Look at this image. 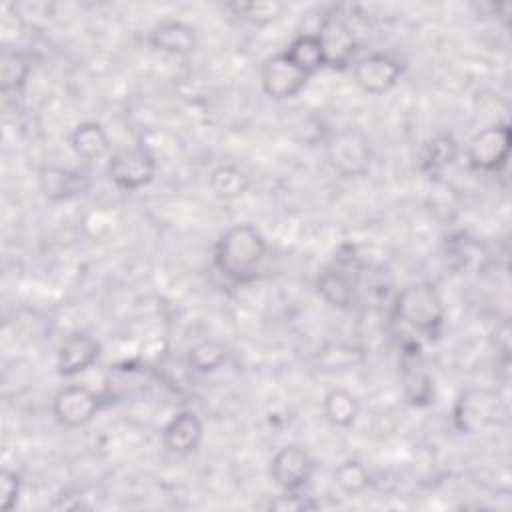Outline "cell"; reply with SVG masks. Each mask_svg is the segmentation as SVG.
I'll return each mask as SVG.
<instances>
[{"mask_svg": "<svg viewBox=\"0 0 512 512\" xmlns=\"http://www.w3.org/2000/svg\"><path fill=\"white\" fill-rule=\"evenodd\" d=\"M266 250V240L256 226L234 224L218 238L214 262L232 282H248L256 276Z\"/></svg>", "mask_w": 512, "mask_h": 512, "instance_id": "cell-1", "label": "cell"}, {"mask_svg": "<svg viewBox=\"0 0 512 512\" xmlns=\"http://www.w3.org/2000/svg\"><path fill=\"white\" fill-rule=\"evenodd\" d=\"M394 316L416 334L436 338L444 326V302L432 282L404 286L394 300Z\"/></svg>", "mask_w": 512, "mask_h": 512, "instance_id": "cell-2", "label": "cell"}, {"mask_svg": "<svg viewBox=\"0 0 512 512\" xmlns=\"http://www.w3.org/2000/svg\"><path fill=\"white\" fill-rule=\"evenodd\" d=\"M506 420V402L496 390L466 388L452 408V422L462 434H482Z\"/></svg>", "mask_w": 512, "mask_h": 512, "instance_id": "cell-3", "label": "cell"}, {"mask_svg": "<svg viewBox=\"0 0 512 512\" xmlns=\"http://www.w3.org/2000/svg\"><path fill=\"white\" fill-rule=\"evenodd\" d=\"M328 164L342 178H362L372 168V142L368 134L358 126H346L338 130L326 146Z\"/></svg>", "mask_w": 512, "mask_h": 512, "instance_id": "cell-4", "label": "cell"}, {"mask_svg": "<svg viewBox=\"0 0 512 512\" xmlns=\"http://www.w3.org/2000/svg\"><path fill=\"white\" fill-rule=\"evenodd\" d=\"M512 130L508 122H496L476 132L466 148L468 162L474 170L500 172L508 164Z\"/></svg>", "mask_w": 512, "mask_h": 512, "instance_id": "cell-5", "label": "cell"}, {"mask_svg": "<svg viewBox=\"0 0 512 512\" xmlns=\"http://www.w3.org/2000/svg\"><path fill=\"white\" fill-rule=\"evenodd\" d=\"M106 174L120 190H138L154 180L156 156L146 146H134L114 152L108 158Z\"/></svg>", "mask_w": 512, "mask_h": 512, "instance_id": "cell-6", "label": "cell"}, {"mask_svg": "<svg viewBox=\"0 0 512 512\" xmlns=\"http://www.w3.org/2000/svg\"><path fill=\"white\" fill-rule=\"evenodd\" d=\"M102 406L100 396L86 386H64L52 398V416L66 428H80L94 420Z\"/></svg>", "mask_w": 512, "mask_h": 512, "instance_id": "cell-7", "label": "cell"}, {"mask_svg": "<svg viewBox=\"0 0 512 512\" xmlns=\"http://www.w3.org/2000/svg\"><path fill=\"white\" fill-rule=\"evenodd\" d=\"M308 74H304L284 52L268 56L260 68L262 90L272 100H288L298 96L308 84Z\"/></svg>", "mask_w": 512, "mask_h": 512, "instance_id": "cell-8", "label": "cell"}, {"mask_svg": "<svg viewBox=\"0 0 512 512\" xmlns=\"http://www.w3.org/2000/svg\"><path fill=\"white\" fill-rule=\"evenodd\" d=\"M268 472L280 490L294 492L310 480L314 472V460L302 446L286 444L272 456Z\"/></svg>", "mask_w": 512, "mask_h": 512, "instance_id": "cell-9", "label": "cell"}, {"mask_svg": "<svg viewBox=\"0 0 512 512\" xmlns=\"http://www.w3.org/2000/svg\"><path fill=\"white\" fill-rule=\"evenodd\" d=\"M352 74H354L356 86L362 92L378 96V94L390 92L398 84L402 76V66L392 56L374 52L356 60Z\"/></svg>", "mask_w": 512, "mask_h": 512, "instance_id": "cell-10", "label": "cell"}, {"mask_svg": "<svg viewBox=\"0 0 512 512\" xmlns=\"http://www.w3.org/2000/svg\"><path fill=\"white\" fill-rule=\"evenodd\" d=\"M38 190L48 202H64L90 190V178L74 168L44 164L36 174Z\"/></svg>", "mask_w": 512, "mask_h": 512, "instance_id": "cell-11", "label": "cell"}, {"mask_svg": "<svg viewBox=\"0 0 512 512\" xmlns=\"http://www.w3.org/2000/svg\"><path fill=\"white\" fill-rule=\"evenodd\" d=\"M100 356V342L88 332L76 330L68 334L58 346L56 370L64 378L78 376L94 366Z\"/></svg>", "mask_w": 512, "mask_h": 512, "instance_id": "cell-12", "label": "cell"}, {"mask_svg": "<svg viewBox=\"0 0 512 512\" xmlns=\"http://www.w3.org/2000/svg\"><path fill=\"white\" fill-rule=\"evenodd\" d=\"M318 36L322 40L328 66L344 68L352 62V56L356 52V36L352 28L342 20V16L338 14L326 16L322 20Z\"/></svg>", "mask_w": 512, "mask_h": 512, "instance_id": "cell-13", "label": "cell"}, {"mask_svg": "<svg viewBox=\"0 0 512 512\" xmlns=\"http://www.w3.org/2000/svg\"><path fill=\"white\" fill-rule=\"evenodd\" d=\"M204 438V424L200 416L192 410H180L174 414L164 430H162V444L172 454H190L194 452Z\"/></svg>", "mask_w": 512, "mask_h": 512, "instance_id": "cell-14", "label": "cell"}, {"mask_svg": "<svg viewBox=\"0 0 512 512\" xmlns=\"http://www.w3.org/2000/svg\"><path fill=\"white\" fill-rule=\"evenodd\" d=\"M148 44L170 56H190L196 50V34L186 22L168 18L152 26L148 32Z\"/></svg>", "mask_w": 512, "mask_h": 512, "instance_id": "cell-15", "label": "cell"}, {"mask_svg": "<svg viewBox=\"0 0 512 512\" xmlns=\"http://www.w3.org/2000/svg\"><path fill=\"white\" fill-rule=\"evenodd\" d=\"M402 388L410 404H428L434 396L432 376L426 368V362L416 350H408L402 356Z\"/></svg>", "mask_w": 512, "mask_h": 512, "instance_id": "cell-16", "label": "cell"}, {"mask_svg": "<svg viewBox=\"0 0 512 512\" xmlns=\"http://www.w3.org/2000/svg\"><path fill=\"white\" fill-rule=\"evenodd\" d=\"M70 146L82 160H100L110 152V138L100 122H80L70 134Z\"/></svg>", "mask_w": 512, "mask_h": 512, "instance_id": "cell-17", "label": "cell"}, {"mask_svg": "<svg viewBox=\"0 0 512 512\" xmlns=\"http://www.w3.org/2000/svg\"><path fill=\"white\" fill-rule=\"evenodd\" d=\"M316 290L326 304L340 310L350 308L356 300V290L352 280L338 268H324L316 276Z\"/></svg>", "mask_w": 512, "mask_h": 512, "instance_id": "cell-18", "label": "cell"}, {"mask_svg": "<svg viewBox=\"0 0 512 512\" xmlns=\"http://www.w3.org/2000/svg\"><path fill=\"white\" fill-rule=\"evenodd\" d=\"M284 54L308 76H312L318 70H322L324 66H328L324 46H322V40H320L318 34H300V36H296L288 44Z\"/></svg>", "mask_w": 512, "mask_h": 512, "instance_id": "cell-19", "label": "cell"}, {"mask_svg": "<svg viewBox=\"0 0 512 512\" xmlns=\"http://www.w3.org/2000/svg\"><path fill=\"white\" fill-rule=\"evenodd\" d=\"M324 418L336 428H350L358 420L360 402L346 388H332L322 398Z\"/></svg>", "mask_w": 512, "mask_h": 512, "instance_id": "cell-20", "label": "cell"}, {"mask_svg": "<svg viewBox=\"0 0 512 512\" xmlns=\"http://www.w3.org/2000/svg\"><path fill=\"white\" fill-rule=\"evenodd\" d=\"M208 186H210V190L216 198H220L224 202H230V200L240 198L248 190L250 178L238 166L222 164V166H218L210 172Z\"/></svg>", "mask_w": 512, "mask_h": 512, "instance_id": "cell-21", "label": "cell"}, {"mask_svg": "<svg viewBox=\"0 0 512 512\" xmlns=\"http://www.w3.org/2000/svg\"><path fill=\"white\" fill-rule=\"evenodd\" d=\"M226 8L236 18L252 26H268L284 14L286 4L280 0H250V2H230L226 4Z\"/></svg>", "mask_w": 512, "mask_h": 512, "instance_id": "cell-22", "label": "cell"}, {"mask_svg": "<svg viewBox=\"0 0 512 512\" xmlns=\"http://www.w3.org/2000/svg\"><path fill=\"white\" fill-rule=\"evenodd\" d=\"M30 70V60L22 52L4 48L0 54V90L4 94L20 92L26 86Z\"/></svg>", "mask_w": 512, "mask_h": 512, "instance_id": "cell-23", "label": "cell"}, {"mask_svg": "<svg viewBox=\"0 0 512 512\" xmlns=\"http://www.w3.org/2000/svg\"><path fill=\"white\" fill-rule=\"evenodd\" d=\"M332 478H334V484L338 486V490L346 496H358V494L366 492L372 482L368 468L356 458L342 460L334 468Z\"/></svg>", "mask_w": 512, "mask_h": 512, "instance_id": "cell-24", "label": "cell"}, {"mask_svg": "<svg viewBox=\"0 0 512 512\" xmlns=\"http://www.w3.org/2000/svg\"><path fill=\"white\" fill-rule=\"evenodd\" d=\"M226 358H228L226 344L220 340H214V338L202 340L188 350L190 368L196 372H202V374L218 370L226 362Z\"/></svg>", "mask_w": 512, "mask_h": 512, "instance_id": "cell-25", "label": "cell"}, {"mask_svg": "<svg viewBox=\"0 0 512 512\" xmlns=\"http://www.w3.org/2000/svg\"><path fill=\"white\" fill-rule=\"evenodd\" d=\"M458 156V142L450 134L434 136L424 148V166L430 170H442L450 166Z\"/></svg>", "mask_w": 512, "mask_h": 512, "instance_id": "cell-26", "label": "cell"}, {"mask_svg": "<svg viewBox=\"0 0 512 512\" xmlns=\"http://www.w3.org/2000/svg\"><path fill=\"white\" fill-rule=\"evenodd\" d=\"M22 492V478L16 470L2 468L0 470V510L10 512L20 498Z\"/></svg>", "mask_w": 512, "mask_h": 512, "instance_id": "cell-27", "label": "cell"}, {"mask_svg": "<svg viewBox=\"0 0 512 512\" xmlns=\"http://www.w3.org/2000/svg\"><path fill=\"white\" fill-rule=\"evenodd\" d=\"M314 508H316V504L312 500H308L306 496H300L298 490L284 492L270 502V510H276V512H306V510H314Z\"/></svg>", "mask_w": 512, "mask_h": 512, "instance_id": "cell-28", "label": "cell"}]
</instances>
